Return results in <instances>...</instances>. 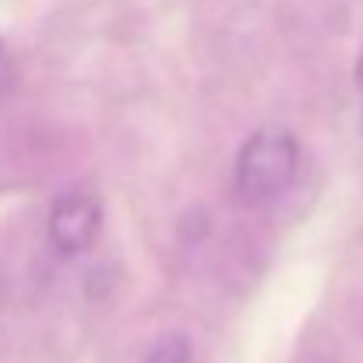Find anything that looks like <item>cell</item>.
Masks as SVG:
<instances>
[{
  "label": "cell",
  "mask_w": 363,
  "mask_h": 363,
  "mask_svg": "<svg viewBox=\"0 0 363 363\" xmlns=\"http://www.w3.org/2000/svg\"><path fill=\"white\" fill-rule=\"evenodd\" d=\"M300 169V141L286 127H261L243 141L237 155V194L247 205H268L279 198Z\"/></svg>",
  "instance_id": "1"
},
{
  "label": "cell",
  "mask_w": 363,
  "mask_h": 363,
  "mask_svg": "<svg viewBox=\"0 0 363 363\" xmlns=\"http://www.w3.org/2000/svg\"><path fill=\"white\" fill-rule=\"evenodd\" d=\"M0 53H4V43H0Z\"/></svg>",
  "instance_id": "5"
},
{
  "label": "cell",
  "mask_w": 363,
  "mask_h": 363,
  "mask_svg": "<svg viewBox=\"0 0 363 363\" xmlns=\"http://www.w3.org/2000/svg\"><path fill=\"white\" fill-rule=\"evenodd\" d=\"M357 89L363 96V46H360V57H357Z\"/></svg>",
  "instance_id": "4"
},
{
  "label": "cell",
  "mask_w": 363,
  "mask_h": 363,
  "mask_svg": "<svg viewBox=\"0 0 363 363\" xmlns=\"http://www.w3.org/2000/svg\"><path fill=\"white\" fill-rule=\"evenodd\" d=\"M145 363H191V339L184 332H169L162 335L152 350Z\"/></svg>",
  "instance_id": "3"
},
{
  "label": "cell",
  "mask_w": 363,
  "mask_h": 363,
  "mask_svg": "<svg viewBox=\"0 0 363 363\" xmlns=\"http://www.w3.org/2000/svg\"><path fill=\"white\" fill-rule=\"evenodd\" d=\"M103 230V201L92 187H71L64 191L50 208V240L57 254L74 257L85 254Z\"/></svg>",
  "instance_id": "2"
}]
</instances>
